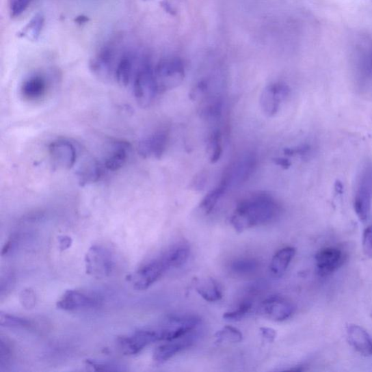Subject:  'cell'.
<instances>
[{
  "label": "cell",
  "instance_id": "25",
  "mask_svg": "<svg viewBox=\"0 0 372 372\" xmlns=\"http://www.w3.org/2000/svg\"><path fill=\"white\" fill-rule=\"evenodd\" d=\"M296 250L292 247H287L278 250L274 256L270 265V271L273 275L282 276L287 270L291 262L295 257Z\"/></svg>",
  "mask_w": 372,
  "mask_h": 372
},
{
  "label": "cell",
  "instance_id": "21",
  "mask_svg": "<svg viewBox=\"0 0 372 372\" xmlns=\"http://www.w3.org/2000/svg\"><path fill=\"white\" fill-rule=\"evenodd\" d=\"M348 342L355 350L364 356H372V341L368 332L356 324L347 327Z\"/></svg>",
  "mask_w": 372,
  "mask_h": 372
},
{
  "label": "cell",
  "instance_id": "7",
  "mask_svg": "<svg viewBox=\"0 0 372 372\" xmlns=\"http://www.w3.org/2000/svg\"><path fill=\"white\" fill-rule=\"evenodd\" d=\"M148 57L132 49L124 50L116 66L114 80L121 86H131L141 67Z\"/></svg>",
  "mask_w": 372,
  "mask_h": 372
},
{
  "label": "cell",
  "instance_id": "41",
  "mask_svg": "<svg viewBox=\"0 0 372 372\" xmlns=\"http://www.w3.org/2000/svg\"><path fill=\"white\" fill-rule=\"evenodd\" d=\"M17 237L16 235H12L10 239L8 241V242L5 243V245L4 246L3 249L2 255H6L8 254L12 250V248H14L16 243Z\"/></svg>",
  "mask_w": 372,
  "mask_h": 372
},
{
  "label": "cell",
  "instance_id": "3",
  "mask_svg": "<svg viewBox=\"0 0 372 372\" xmlns=\"http://www.w3.org/2000/svg\"><path fill=\"white\" fill-rule=\"evenodd\" d=\"M201 324L200 318L194 315H173L162 321L155 330L158 341L171 342L183 338L196 331Z\"/></svg>",
  "mask_w": 372,
  "mask_h": 372
},
{
  "label": "cell",
  "instance_id": "2",
  "mask_svg": "<svg viewBox=\"0 0 372 372\" xmlns=\"http://www.w3.org/2000/svg\"><path fill=\"white\" fill-rule=\"evenodd\" d=\"M154 67L149 57L140 68L132 85L137 103L144 108L150 107L161 94L155 75Z\"/></svg>",
  "mask_w": 372,
  "mask_h": 372
},
{
  "label": "cell",
  "instance_id": "15",
  "mask_svg": "<svg viewBox=\"0 0 372 372\" xmlns=\"http://www.w3.org/2000/svg\"><path fill=\"white\" fill-rule=\"evenodd\" d=\"M289 87L282 83H276L267 86L261 98L263 113L271 118L275 116L280 109L282 101L289 96Z\"/></svg>",
  "mask_w": 372,
  "mask_h": 372
},
{
  "label": "cell",
  "instance_id": "29",
  "mask_svg": "<svg viewBox=\"0 0 372 372\" xmlns=\"http://www.w3.org/2000/svg\"><path fill=\"white\" fill-rule=\"evenodd\" d=\"M0 325L3 328L16 329H30L33 327L32 322L29 319L3 312L0 313Z\"/></svg>",
  "mask_w": 372,
  "mask_h": 372
},
{
  "label": "cell",
  "instance_id": "30",
  "mask_svg": "<svg viewBox=\"0 0 372 372\" xmlns=\"http://www.w3.org/2000/svg\"><path fill=\"white\" fill-rule=\"evenodd\" d=\"M258 263L254 259L243 258L236 261L230 265V270L239 276H248L257 271Z\"/></svg>",
  "mask_w": 372,
  "mask_h": 372
},
{
  "label": "cell",
  "instance_id": "17",
  "mask_svg": "<svg viewBox=\"0 0 372 372\" xmlns=\"http://www.w3.org/2000/svg\"><path fill=\"white\" fill-rule=\"evenodd\" d=\"M131 151V145L127 142L122 141L113 142L107 154L101 160L107 173L114 172L122 168L129 158Z\"/></svg>",
  "mask_w": 372,
  "mask_h": 372
},
{
  "label": "cell",
  "instance_id": "33",
  "mask_svg": "<svg viewBox=\"0 0 372 372\" xmlns=\"http://www.w3.org/2000/svg\"><path fill=\"white\" fill-rule=\"evenodd\" d=\"M252 306V304L251 302H243L237 309L226 313L224 315V319L230 321H240L247 315L251 310Z\"/></svg>",
  "mask_w": 372,
  "mask_h": 372
},
{
  "label": "cell",
  "instance_id": "48",
  "mask_svg": "<svg viewBox=\"0 0 372 372\" xmlns=\"http://www.w3.org/2000/svg\"><path fill=\"white\" fill-rule=\"evenodd\" d=\"M371 317H372V312H371Z\"/></svg>",
  "mask_w": 372,
  "mask_h": 372
},
{
  "label": "cell",
  "instance_id": "24",
  "mask_svg": "<svg viewBox=\"0 0 372 372\" xmlns=\"http://www.w3.org/2000/svg\"><path fill=\"white\" fill-rule=\"evenodd\" d=\"M194 288L198 294L208 302H217L223 297L220 285L212 278L196 279Z\"/></svg>",
  "mask_w": 372,
  "mask_h": 372
},
{
  "label": "cell",
  "instance_id": "35",
  "mask_svg": "<svg viewBox=\"0 0 372 372\" xmlns=\"http://www.w3.org/2000/svg\"><path fill=\"white\" fill-rule=\"evenodd\" d=\"M86 365L92 370L99 371H118L120 370L118 368V366L107 363V362H98L96 360H86Z\"/></svg>",
  "mask_w": 372,
  "mask_h": 372
},
{
  "label": "cell",
  "instance_id": "19",
  "mask_svg": "<svg viewBox=\"0 0 372 372\" xmlns=\"http://www.w3.org/2000/svg\"><path fill=\"white\" fill-rule=\"evenodd\" d=\"M197 337L196 334H190L183 337L178 342H176V341H171L159 346L156 348L154 353L153 358L155 362L158 364H163L168 362V360L174 356L192 346L196 342Z\"/></svg>",
  "mask_w": 372,
  "mask_h": 372
},
{
  "label": "cell",
  "instance_id": "13",
  "mask_svg": "<svg viewBox=\"0 0 372 372\" xmlns=\"http://www.w3.org/2000/svg\"><path fill=\"white\" fill-rule=\"evenodd\" d=\"M50 87V81L44 74L35 72L23 79L20 94L27 102H40L48 96Z\"/></svg>",
  "mask_w": 372,
  "mask_h": 372
},
{
  "label": "cell",
  "instance_id": "23",
  "mask_svg": "<svg viewBox=\"0 0 372 372\" xmlns=\"http://www.w3.org/2000/svg\"><path fill=\"white\" fill-rule=\"evenodd\" d=\"M190 252V247L187 243L179 242L174 244L161 257L170 269L172 267H181L187 262L189 258Z\"/></svg>",
  "mask_w": 372,
  "mask_h": 372
},
{
  "label": "cell",
  "instance_id": "18",
  "mask_svg": "<svg viewBox=\"0 0 372 372\" xmlns=\"http://www.w3.org/2000/svg\"><path fill=\"white\" fill-rule=\"evenodd\" d=\"M257 165V159L252 154L247 155L235 162L226 173L224 179L228 186L238 185L245 183L254 172Z\"/></svg>",
  "mask_w": 372,
  "mask_h": 372
},
{
  "label": "cell",
  "instance_id": "42",
  "mask_svg": "<svg viewBox=\"0 0 372 372\" xmlns=\"http://www.w3.org/2000/svg\"><path fill=\"white\" fill-rule=\"evenodd\" d=\"M60 249L62 250H66L71 247L72 243V239L67 236L61 237L59 238Z\"/></svg>",
  "mask_w": 372,
  "mask_h": 372
},
{
  "label": "cell",
  "instance_id": "6",
  "mask_svg": "<svg viewBox=\"0 0 372 372\" xmlns=\"http://www.w3.org/2000/svg\"><path fill=\"white\" fill-rule=\"evenodd\" d=\"M372 206V164H367L360 172L355 196L354 209L362 222H367Z\"/></svg>",
  "mask_w": 372,
  "mask_h": 372
},
{
  "label": "cell",
  "instance_id": "12",
  "mask_svg": "<svg viewBox=\"0 0 372 372\" xmlns=\"http://www.w3.org/2000/svg\"><path fill=\"white\" fill-rule=\"evenodd\" d=\"M157 341L155 330H140L131 334L119 336L116 344L122 354L133 356L141 353L150 344Z\"/></svg>",
  "mask_w": 372,
  "mask_h": 372
},
{
  "label": "cell",
  "instance_id": "4",
  "mask_svg": "<svg viewBox=\"0 0 372 372\" xmlns=\"http://www.w3.org/2000/svg\"><path fill=\"white\" fill-rule=\"evenodd\" d=\"M122 50L114 42L105 44L91 58L90 69L93 75L103 81L114 80Z\"/></svg>",
  "mask_w": 372,
  "mask_h": 372
},
{
  "label": "cell",
  "instance_id": "27",
  "mask_svg": "<svg viewBox=\"0 0 372 372\" xmlns=\"http://www.w3.org/2000/svg\"><path fill=\"white\" fill-rule=\"evenodd\" d=\"M229 186L225 180H222L219 185L207 194L200 204L202 211L208 215L211 213L219 200L228 190Z\"/></svg>",
  "mask_w": 372,
  "mask_h": 372
},
{
  "label": "cell",
  "instance_id": "44",
  "mask_svg": "<svg viewBox=\"0 0 372 372\" xmlns=\"http://www.w3.org/2000/svg\"><path fill=\"white\" fill-rule=\"evenodd\" d=\"M194 183V187L197 189H201L203 188V185H204V177L203 176H200V177H198V179Z\"/></svg>",
  "mask_w": 372,
  "mask_h": 372
},
{
  "label": "cell",
  "instance_id": "31",
  "mask_svg": "<svg viewBox=\"0 0 372 372\" xmlns=\"http://www.w3.org/2000/svg\"><path fill=\"white\" fill-rule=\"evenodd\" d=\"M216 343H237L243 339L242 333L237 328L226 326V327L217 331L215 334Z\"/></svg>",
  "mask_w": 372,
  "mask_h": 372
},
{
  "label": "cell",
  "instance_id": "10",
  "mask_svg": "<svg viewBox=\"0 0 372 372\" xmlns=\"http://www.w3.org/2000/svg\"><path fill=\"white\" fill-rule=\"evenodd\" d=\"M101 300L92 293L79 290H67L57 302V308L65 311H78L96 308Z\"/></svg>",
  "mask_w": 372,
  "mask_h": 372
},
{
  "label": "cell",
  "instance_id": "47",
  "mask_svg": "<svg viewBox=\"0 0 372 372\" xmlns=\"http://www.w3.org/2000/svg\"><path fill=\"white\" fill-rule=\"evenodd\" d=\"M144 1H147V0H144Z\"/></svg>",
  "mask_w": 372,
  "mask_h": 372
},
{
  "label": "cell",
  "instance_id": "20",
  "mask_svg": "<svg viewBox=\"0 0 372 372\" xmlns=\"http://www.w3.org/2000/svg\"><path fill=\"white\" fill-rule=\"evenodd\" d=\"M319 273L322 276L332 274L343 265L344 254L336 248H327L319 251L316 255Z\"/></svg>",
  "mask_w": 372,
  "mask_h": 372
},
{
  "label": "cell",
  "instance_id": "8",
  "mask_svg": "<svg viewBox=\"0 0 372 372\" xmlns=\"http://www.w3.org/2000/svg\"><path fill=\"white\" fill-rule=\"evenodd\" d=\"M111 252L102 246H92L85 256L87 274L101 278L109 276L114 269Z\"/></svg>",
  "mask_w": 372,
  "mask_h": 372
},
{
  "label": "cell",
  "instance_id": "28",
  "mask_svg": "<svg viewBox=\"0 0 372 372\" xmlns=\"http://www.w3.org/2000/svg\"><path fill=\"white\" fill-rule=\"evenodd\" d=\"M208 148L209 150V160H211V163L219 161L223 154L222 133L220 129L214 130L209 136Z\"/></svg>",
  "mask_w": 372,
  "mask_h": 372
},
{
  "label": "cell",
  "instance_id": "38",
  "mask_svg": "<svg viewBox=\"0 0 372 372\" xmlns=\"http://www.w3.org/2000/svg\"><path fill=\"white\" fill-rule=\"evenodd\" d=\"M14 279V276L12 273H7L3 276L1 280V297H3L5 295H7L8 292L13 289Z\"/></svg>",
  "mask_w": 372,
  "mask_h": 372
},
{
  "label": "cell",
  "instance_id": "1",
  "mask_svg": "<svg viewBox=\"0 0 372 372\" xmlns=\"http://www.w3.org/2000/svg\"><path fill=\"white\" fill-rule=\"evenodd\" d=\"M281 208L274 198L265 194L253 195L241 202L230 223L238 232L270 224L280 215Z\"/></svg>",
  "mask_w": 372,
  "mask_h": 372
},
{
  "label": "cell",
  "instance_id": "16",
  "mask_svg": "<svg viewBox=\"0 0 372 372\" xmlns=\"http://www.w3.org/2000/svg\"><path fill=\"white\" fill-rule=\"evenodd\" d=\"M168 133L159 131L143 138L138 144V153L145 159H160L168 144Z\"/></svg>",
  "mask_w": 372,
  "mask_h": 372
},
{
  "label": "cell",
  "instance_id": "37",
  "mask_svg": "<svg viewBox=\"0 0 372 372\" xmlns=\"http://www.w3.org/2000/svg\"><path fill=\"white\" fill-rule=\"evenodd\" d=\"M12 351L13 350L10 343L2 338L0 343V364L1 366L10 358Z\"/></svg>",
  "mask_w": 372,
  "mask_h": 372
},
{
  "label": "cell",
  "instance_id": "39",
  "mask_svg": "<svg viewBox=\"0 0 372 372\" xmlns=\"http://www.w3.org/2000/svg\"><path fill=\"white\" fill-rule=\"evenodd\" d=\"M306 147L288 148H285L284 152L286 155L293 157L298 155H302L306 152Z\"/></svg>",
  "mask_w": 372,
  "mask_h": 372
},
{
  "label": "cell",
  "instance_id": "22",
  "mask_svg": "<svg viewBox=\"0 0 372 372\" xmlns=\"http://www.w3.org/2000/svg\"><path fill=\"white\" fill-rule=\"evenodd\" d=\"M107 174L101 160L93 159L79 168L77 176L79 183L85 185L100 181Z\"/></svg>",
  "mask_w": 372,
  "mask_h": 372
},
{
  "label": "cell",
  "instance_id": "11",
  "mask_svg": "<svg viewBox=\"0 0 372 372\" xmlns=\"http://www.w3.org/2000/svg\"><path fill=\"white\" fill-rule=\"evenodd\" d=\"M49 152L53 166L58 169L69 170L76 164L77 150L68 139L55 140L49 146Z\"/></svg>",
  "mask_w": 372,
  "mask_h": 372
},
{
  "label": "cell",
  "instance_id": "43",
  "mask_svg": "<svg viewBox=\"0 0 372 372\" xmlns=\"http://www.w3.org/2000/svg\"><path fill=\"white\" fill-rule=\"evenodd\" d=\"M276 165L280 166L284 169H288L291 166V162L289 159L282 157H277L273 159Z\"/></svg>",
  "mask_w": 372,
  "mask_h": 372
},
{
  "label": "cell",
  "instance_id": "9",
  "mask_svg": "<svg viewBox=\"0 0 372 372\" xmlns=\"http://www.w3.org/2000/svg\"><path fill=\"white\" fill-rule=\"evenodd\" d=\"M169 270L161 257L150 261L140 267L132 276L131 281L135 289L143 291L155 284Z\"/></svg>",
  "mask_w": 372,
  "mask_h": 372
},
{
  "label": "cell",
  "instance_id": "32",
  "mask_svg": "<svg viewBox=\"0 0 372 372\" xmlns=\"http://www.w3.org/2000/svg\"><path fill=\"white\" fill-rule=\"evenodd\" d=\"M34 0H8V5L11 18L21 16L29 8Z\"/></svg>",
  "mask_w": 372,
  "mask_h": 372
},
{
  "label": "cell",
  "instance_id": "40",
  "mask_svg": "<svg viewBox=\"0 0 372 372\" xmlns=\"http://www.w3.org/2000/svg\"><path fill=\"white\" fill-rule=\"evenodd\" d=\"M261 331L263 338L267 341L271 343L275 340L276 332L274 330L271 328H261Z\"/></svg>",
  "mask_w": 372,
  "mask_h": 372
},
{
  "label": "cell",
  "instance_id": "45",
  "mask_svg": "<svg viewBox=\"0 0 372 372\" xmlns=\"http://www.w3.org/2000/svg\"><path fill=\"white\" fill-rule=\"evenodd\" d=\"M89 21V18L88 17L85 16H77L75 19V21L78 23V25H85V23H87Z\"/></svg>",
  "mask_w": 372,
  "mask_h": 372
},
{
  "label": "cell",
  "instance_id": "36",
  "mask_svg": "<svg viewBox=\"0 0 372 372\" xmlns=\"http://www.w3.org/2000/svg\"><path fill=\"white\" fill-rule=\"evenodd\" d=\"M363 252L367 258H372V226H369L364 232Z\"/></svg>",
  "mask_w": 372,
  "mask_h": 372
},
{
  "label": "cell",
  "instance_id": "5",
  "mask_svg": "<svg viewBox=\"0 0 372 372\" xmlns=\"http://www.w3.org/2000/svg\"><path fill=\"white\" fill-rule=\"evenodd\" d=\"M154 71L161 94L179 86L185 76L184 64L177 56L162 58Z\"/></svg>",
  "mask_w": 372,
  "mask_h": 372
},
{
  "label": "cell",
  "instance_id": "14",
  "mask_svg": "<svg viewBox=\"0 0 372 372\" xmlns=\"http://www.w3.org/2000/svg\"><path fill=\"white\" fill-rule=\"evenodd\" d=\"M295 307L285 298L273 296L264 300L260 306V313L264 317L281 322L293 315Z\"/></svg>",
  "mask_w": 372,
  "mask_h": 372
},
{
  "label": "cell",
  "instance_id": "26",
  "mask_svg": "<svg viewBox=\"0 0 372 372\" xmlns=\"http://www.w3.org/2000/svg\"><path fill=\"white\" fill-rule=\"evenodd\" d=\"M44 16L42 14L34 15L19 32L18 36L29 41H37L44 26Z\"/></svg>",
  "mask_w": 372,
  "mask_h": 372
},
{
  "label": "cell",
  "instance_id": "46",
  "mask_svg": "<svg viewBox=\"0 0 372 372\" xmlns=\"http://www.w3.org/2000/svg\"><path fill=\"white\" fill-rule=\"evenodd\" d=\"M371 66H372V53H371Z\"/></svg>",
  "mask_w": 372,
  "mask_h": 372
},
{
  "label": "cell",
  "instance_id": "34",
  "mask_svg": "<svg viewBox=\"0 0 372 372\" xmlns=\"http://www.w3.org/2000/svg\"><path fill=\"white\" fill-rule=\"evenodd\" d=\"M36 295L31 289L23 290L20 295V302L22 306L27 309L33 308L36 305Z\"/></svg>",
  "mask_w": 372,
  "mask_h": 372
}]
</instances>
